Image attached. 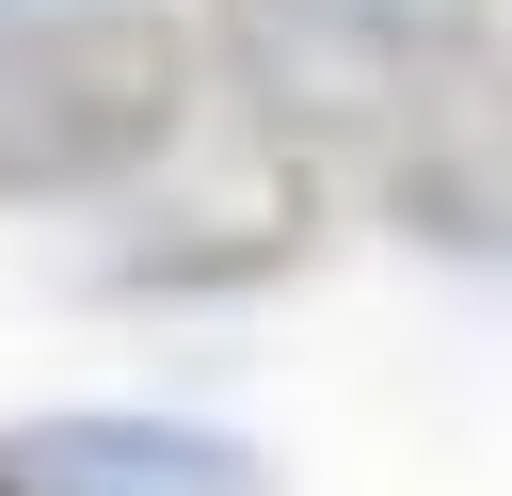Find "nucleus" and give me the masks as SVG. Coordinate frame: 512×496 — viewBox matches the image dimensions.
<instances>
[{
	"mask_svg": "<svg viewBox=\"0 0 512 496\" xmlns=\"http://www.w3.org/2000/svg\"><path fill=\"white\" fill-rule=\"evenodd\" d=\"M192 48L160 16H32L0 32V208L32 192H112L176 144Z\"/></svg>",
	"mask_w": 512,
	"mask_h": 496,
	"instance_id": "nucleus-1",
	"label": "nucleus"
},
{
	"mask_svg": "<svg viewBox=\"0 0 512 496\" xmlns=\"http://www.w3.org/2000/svg\"><path fill=\"white\" fill-rule=\"evenodd\" d=\"M464 32H496V0H208L224 80H240L256 128H288V144H384V112H400Z\"/></svg>",
	"mask_w": 512,
	"mask_h": 496,
	"instance_id": "nucleus-2",
	"label": "nucleus"
},
{
	"mask_svg": "<svg viewBox=\"0 0 512 496\" xmlns=\"http://www.w3.org/2000/svg\"><path fill=\"white\" fill-rule=\"evenodd\" d=\"M368 192L432 256H512V32H464L368 144Z\"/></svg>",
	"mask_w": 512,
	"mask_h": 496,
	"instance_id": "nucleus-3",
	"label": "nucleus"
},
{
	"mask_svg": "<svg viewBox=\"0 0 512 496\" xmlns=\"http://www.w3.org/2000/svg\"><path fill=\"white\" fill-rule=\"evenodd\" d=\"M16 496H272L240 432H192V416H32L16 448Z\"/></svg>",
	"mask_w": 512,
	"mask_h": 496,
	"instance_id": "nucleus-4",
	"label": "nucleus"
},
{
	"mask_svg": "<svg viewBox=\"0 0 512 496\" xmlns=\"http://www.w3.org/2000/svg\"><path fill=\"white\" fill-rule=\"evenodd\" d=\"M32 16H64V0H0V32H32Z\"/></svg>",
	"mask_w": 512,
	"mask_h": 496,
	"instance_id": "nucleus-5",
	"label": "nucleus"
},
{
	"mask_svg": "<svg viewBox=\"0 0 512 496\" xmlns=\"http://www.w3.org/2000/svg\"><path fill=\"white\" fill-rule=\"evenodd\" d=\"M0 496H16V464H0Z\"/></svg>",
	"mask_w": 512,
	"mask_h": 496,
	"instance_id": "nucleus-6",
	"label": "nucleus"
}]
</instances>
